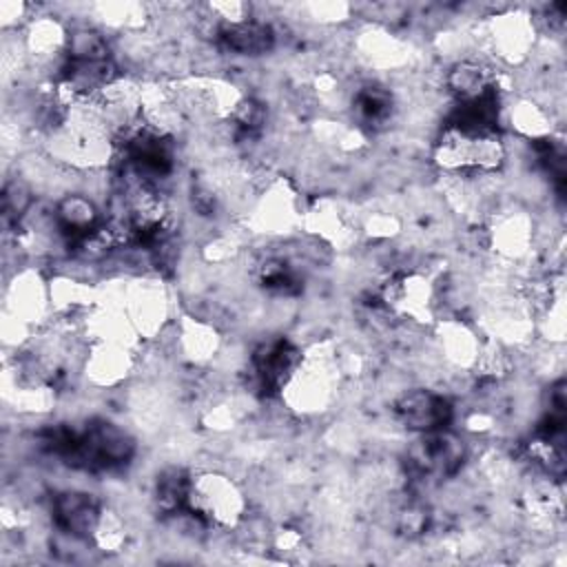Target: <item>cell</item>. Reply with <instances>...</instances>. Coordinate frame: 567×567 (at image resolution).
Returning <instances> with one entry per match:
<instances>
[{
    "label": "cell",
    "instance_id": "7",
    "mask_svg": "<svg viewBox=\"0 0 567 567\" xmlns=\"http://www.w3.org/2000/svg\"><path fill=\"white\" fill-rule=\"evenodd\" d=\"M113 58V38L91 22L69 27L66 60L95 62Z\"/></svg>",
    "mask_w": 567,
    "mask_h": 567
},
{
    "label": "cell",
    "instance_id": "6",
    "mask_svg": "<svg viewBox=\"0 0 567 567\" xmlns=\"http://www.w3.org/2000/svg\"><path fill=\"white\" fill-rule=\"evenodd\" d=\"M102 219L104 213L100 204L86 197L84 193L73 190L55 202V221L71 244L95 230L102 224Z\"/></svg>",
    "mask_w": 567,
    "mask_h": 567
},
{
    "label": "cell",
    "instance_id": "3",
    "mask_svg": "<svg viewBox=\"0 0 567 567\" xmlns=\"http://www.w3.org/2000/svg\"><path fill=\"white\" fill-rule=\"evenodd\" d=\"M2 310L22 319L31 328H42L53 317L51 295H49V275L44 268L24 266L4 279L2 288Z\"/></svg>",
    "mask_w": 567,
    "mask_h": 567
},
{
    "label": "cell",
    "instance_id": "1",
    "mask_svg": "<svg viewBox=\"0 0 567 567\" xmlns=\"http://www.w3.org/2000/svg\"><path fill=\"white\" fill-rule=\"evenodd\" d=\"M186 507L202 516L210 527L233 529L246 514L250 501L244 485L224 470H190Z\"/></svg>",
    "mask_w": 567,
    "mask_h": 567
},
{
    "label": "cell",
    "instance_id": "2",
    "mask_svg": "<svg viewBox=\"0 0 567 567\" xmlns=\"http://www.w3.org/2000/svg\"><path fill=\"white\" fill-rule=\"evenodd\" d=\"M392 421L412 434H425L441 427H450L456 416L452 396L436 388L412 383L390 403Z\"/></svg>",
    "mask_w": 567,
    "mask_h": 567
},
{
    "label": "cell",
    "instance_id": "4",
    "mask_svg": "<svg viewBox=\"0 0 567 567\" xmlns=\"http://www.w3.org/2000/svg\"><path fill=\"white\" fill-rule=\"evenodd\" d=\"M106 501L86 487L71 485L49 492L51 527L78 538H93Z\"/></svg>",
    "mask_w": 567,
    "mask_h": 567
},
{
    "label": "cell",
    "instance_id": "5",
    "mask_svg": "<svg viewBox=\"0 0 567 567\" xmlns=\"http://www.w3.org/2000/svg\"><path fill=\"white\" fill-rule=\"evenodd\" d=\"M135 352L117 343L93 341L82 365V381L100 392L122 390L133 379Z\"/></svg>",
    "mask_w": 567,
    "mask_h": 567
}]
</instances>
